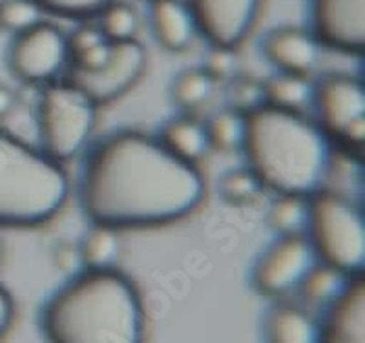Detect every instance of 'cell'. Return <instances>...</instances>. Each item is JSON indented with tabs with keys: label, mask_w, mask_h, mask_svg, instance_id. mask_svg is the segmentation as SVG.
<instances>
[{
	"label": "cell",
	"mask_w": 365,
	"mask_h": 343,
	"mask_svg": "<svg viewBox=\"0 0 365 343\" xmlns=\"http://www.w3.org/2000/svg\"><path fill=\"white\" fill-rule=\"evenodd\" d=\"M70 62L68 37L50 22L17 34L8 51L11 73L28 84H50Z\"/></svg>",
	"instance_id": "8"
},
{
	"label": "cell",
	"mask_w": 365,
	"mask_h": 343,
	"mask_svg": "<svg viewBox=\"0 0 365 343\" xmlns=\"http://www.w3.org/2000/svg\"><path fill=\"white\" fill-rule=\"evenodd\" d=\"M314 37L319 44L345 53L365 48V0H314Z\"/></svg>",
	"instance_id": "12"
},
{
	"label": "cell",
	"mask_w": 365,
	"mask_h": 343,
	"mask_svg": "<svg viewBox=\"0 0 365 343\" xmlns=\"http://www.w3.org/2000/svg\"><path fill=\"white\" fill-rule=\"evenodd\" d=\"M203 70L210 75L212 79L227 81L232 79L237 70V55L236 48L227 46H210L203 61Z\"/></svg>",
	"instance_id": "29"
},
{
	"label": "cell",
	"mask_w": 365,
	"mask_h": 343,
	"mask_svg": "<svg viewBox=\"0 0 365 343\" xmlns=\"http://www.w3.org/2000/svg\"><path fill=\"white\" fill-rule=\"evenodd\" d=\"M265 84V104L282 110L302 112L303 108L312 103L314 84L307 79V75L279 73Z\"/></svg>",
	"instance_id": "18"
},
{
	"label": "cell",
	"mask_w": 365,
	"mask_h": 343,
	"mask_svg": "<svg viewBox=\"0 0 365 343\" xmlns=\"http://www.w3.org/2000/svg\"><path fill=\"white\" fill-rule=\"evenodd\" d=\"M42 21V9L34 0H0V28L22 34Z\"/></svg>",
	"instance_id": "26"
},
{
	"label": "cell",
	"mask_w": 365,
	"mask_h": 343,
	"mask_svg": "<svg viewBox=\"0 0 365 343\" xmlns=\"http://www.w3.org/2000/svg\"><path fill=\"white\" fill-rule=\"evenodd\" d=\"M35 4L51 15L57 17H91V15H101L106 6L112 0H34Z\"/></svg>",
	"instance_id": "28"
},
{
	"label": "cell",
	"mask_w": 365,
	"mask_h": 343,
	"mask_svg": "<svg viewBox=\"0 0 365 343\" xmlns=\"http://www.w3.org/2000/svg\"><path fill=\"white\" fill-rule=\"evenodd\" d=\"M81 247L83 265L91 270L113 269L119 260V240L115 228L108 225L93 223L86 232Z\"/></svg>",
	"instance_id": "20"
},
{
	"label": "cell",
	"mask_w": 365,
	"mask_h": 343,
	"mask_svg": "<svg viewBox=\"0 0 365 343\" xmlns=\"http://www.w3.org/2000/svg\"><path fill=\"white\" fill-rule=\"evenodd\" d=\"M145 46L139 41L112 42L108 61L93 71H71L70 83L91 97V101L99 104L119 99L126 91L141 79L146 70Z\"/></svg>",
	"instance_id": "10"
},
{
	"label": "cell",
	"mask_w": 365,
	"mask_h": 343,
	"mask_svg": "<svg viewBox=\"0 0 365 343\" xmlns=\"http://www.w3.org/2000/svg\"><path fill=\"white\" fill-rule=\"evenodd\" d=\"M13 314H15V305H13L11 294L0 285V338L8 332L13 322Z\"/></svg>",
	"instance_id": "32"
},
{
	"label": "cell",
	"mask_w": 365,
	"mask_h": 343,
	"mask_svg": "<svg viewBox=\"0 0 365 343\" xmlns=\"http://www.w3.org/2000/svg\"><path fill=\"white\" fill-rule=\"evenodd\" d=\"M214 88L216 81L203 68H188L175 77L170 93L175 106L182 110H195L210 99Z\"/></svg>",
	"instance_id": "22"
},
{
	"label": "cell",
	"mask_w": 365,
	"mask_h": 343,
	"mask_svg": "<svg viewBox=\"0 0 365 343\" xmlns=\"http://www.w3.org/2000/svg\"><path fill=\"white\" fill-rule=\"evenodd\" d=\"M205 192L197 165L137 130L106 137L90 153L81 179V203L91 223L115 230L181 220L200 207Z\"/></svg>",
	"instance_id": "1"
},
{
	"label": "cell",
	"mask_w": 365,
	"mask_h": 343,
	"mask_svg": "<svg viewBox=\"0 0 365 343\" xmlns=\"http://www.w3.org/2000/svg\"><path fill=\"white\" fill-rule=\"evenodd\" d=\"M319 339L331 343L365 342V283L351 277L341 294L329 303L327 318L319 325Z\"/></svg>",
	"instance_id": "14"
},
{
	"label": "cell",
	"mask_w": 365,
	"mask_h": 343,
	"mask_svg": "<svg viewBox=\"0 0 365 343\" xmlns=\"http://www.w3.org/2000/svg\"><path fill=\"white\" fill-rule=\"evenodd\" d=\"M249 168L276 194L312 195L331 165V137L302 112L265 104L247 113Z\"/></svg>",
	"instance_id": "3"
},
{
	"label": "cell",
	"mask_w": 365,
	"mask_h": 343,
	"mask_svg": "<svg viewBox=\"0 0 365 343\" xmlns=\"http://www.w3.org/2000/svg\"><path fill=\"white\" fill-rule=\"evenodd\" d=\"M17 106V96L11 88L0 84V121L9 116L13 108Z\"/></svg>",
	"instance_id": "33"
},
{
	"label": "cell",
	"mask_w": 365,
	"mask_h": 343,
	"mask_svg": "<svg viewBox=\"0 0 365 343\" xmlns=\"http://www.w3.org/2000/svg\"><path fill=\"white\" fill-rule=\"evenodd\" d=\"M312 101L324 132L347 148L361 150L365 141L364 83L351 75H327L314 86Z\"/></svg>",
	"instance_id": "7"
},
{
	"label": "cell",
	"mask_w": 365,
	"mask_h": 343,
	"mask_svg": "<svg viewBox=\"0 0 365 343\" xmlns=\"http://www.w3.org/2000/svg\"><path fill=\"white\" fill-rule=\"evenodd\" d=\"M270 227L282 236L303 234L309 221V198L296 194H278L269 214Z\"/></svg>",
	"instance_id": "23"
},
{
	"label": "cell",
	"mask_w": 365,
	"mask_h": 343,
	"mask_svg": "<svg viewBox=\"0 0 365 343\" xmlns=\"http://www.w3.org/2000/svg\"><path fill=\"white\" fill-rule=\"evenodd\" d=\"M267 342L312 343L319 342V325L309 312L294 305L272 309L263 323Z\"/></svg>",
	"instance_id": "16"
},
{
	"label": "cell",
	"mask_w": 365,
	"mask_h": 343,
	"mask_svg": "<svg viewBox=\"0 0 365 343\" xmlns=\"http://www.w3.org/2000/svg\"><path fill=\"white\" fill-rule=\"evenodd\" d=\"M97 104L73 83L48 84L37 108L42 152L57 163L79 155L96 128Z\"/></svg>",
	"instance_id": "6"
},
{
	"label": "cell",
	"mask_w": 365,
	"mask_h": 343,
	"mask_svg": "<svg viewBox=\"0 0 365 343\" xmlns=\"http://www.w3.org/2000/svg\"><path fill=\"white\" fill-rule=\"evenodd\" d=\"M262 0H190L197 31L210 46L237 48L249 37Z\"/></svg>",
	"instance_id": "11"
},
{
	"label": "cell",
	"mask_w": 365,
	"mask_h": 343,
	"mask_svg": "<svg viewBox=\"0 0 365 343\" xmlns=\"http://www.w3.org/2000/svg\"><path fill=\"white\" fill-rule=\"evenodd\" d=\"M70 179L61 163L0 128V225L35 227L61 212Z\"/></svg>",
	"instance_id": "4"
},
{
	"label": "cell",
	"mask_w": 365,
	"mask_h": 343,
	"mask_svg": "<svg viewBox=\"0 0 365 343\" xmlns=\"http://www.w3.org/2000/svg\"><path fill=\"white\" fill-rule=\"evenodd\" d=\"M101 29L110 42H123L135 39L139 31V15L125 2H110L101 11Z\"/></svg>",
	"instance_id": "25"
},
{
	"label": "cell",
	"mask_w": 365,
	"mask_h": 343,
	"mask_svg": "<svg viewBox=\"0 0 365 343\" xmlns=\"http://www.w3.org/2000/svg\"><path fill=\"white\" fill-rule=\"evenodd\" d=\"M108 41L104 37L103 29L97 28V26L84 24L81 28H77L73 34L68 37V48H70V58L75 57V55L83 53L84 50L91 48V46L99 44V42Z\"/></svg>",
	"instance_id": "30"
},
{
	"label": "cell",
	"mask_w": 365,
	"mask_h": 343,
	"mask_svg": "<svg viewBox=\"0 0 365 343\" xmlns=\"http://www.w3.org/2000/svg\"><path fill=\"white\" fill-rule=\"evenodd\" d=\"M220 195L230 205H250L263 192V185L250 168H234L220 178Z\"/></svg>",
	"instance_id": "24"
},
{
	"label": "cell",
	"mask_w": 365,
	"mask_h": 343,
	"mask_svg": "<svg viewBox=\"0 0 365 343\" xmlns=\"http://www.w3.org/2000/svg\"><path fill=\"white\" fill-rule=\"evenodd\" d=\"M55 265L64 272H73V270L84 267L83 256H81V247L71 243H61L55 248Z\"/></svg>",
	"instance_id": "31"
},
{
	"label": "cell",
	"mask_w": 365,
	"mask_h": 343,
	"mask_svg": "<svg viewBox=\"0 0 365 343\" xmlns=\"http://www.w3.org/2000/svg\"><path fill=\"white\" fill-rule=\"evenodd\" d=\"M0 257H2V245H0Z\"/></svg>",
	"instance_id": "34"
},
{
	"label": "cell",
	"mask_w": 365,
	"mask_h": 343,
	"mask_svg": "<svg viewBox=\"0 0 365 343\" xmlns=\"http://www.w3.org/2000/svg\"><path fill=\"white\" fill-rule=\"evenodd\" d=\"M150 26L168 51H185L197 34L194 13L182 0H150Z\"/></svg>",
	"instance_id": "15"
},
{
	"label": "cell",
	"mask_w": 365,
	"mask_h": 343,
	"mask_svg": "<svg viewBox=\"0 0 365 343\" xmlns=\"http://www.w3.org/2000/svg\"><path fill=\"white\" fill-rule=\"evenodd\" d=\"M309 240L316 256L349 276L365 267V221L360 208L344 195L318 190L309 195Z\"/></svg>",
	"instance_id": "5"
},
{
	"label": "cell",
	"mask_w": 365,
	"mask_h": 343,
	"mask_svg": "<svg viewBox=\"0 0 365 343\" xmlns=\"http://www.w3.org/2000/svg\"><path fill=\"white\" fill-rule=\"evenodd\" d=\"M228 103V108H234L247 116L257 108L265 106V84L254 77H232Z\"/></svg>",
	"instance_id": "27"
},
{
	"label": "cell",
	"mask_w": 365,
	"mask_h": 343,
	"mask_svg": "<svg viewBox=\"0 0 365 343\" xmlns=\"http://www.w3.org/2000/svg\"><path fill=\"white\" fill-rule=\"evenodd\" d=\"M316 260L318 256L305 234L282 236L257 260L252 272L254 287L269 298L291 294L299 289Z\"/></svg>",
	"instance_id": "9"
},
{
	"label": "cell",
	"mask_w": 365,
	"mask_h": 343,
	"mask_svg": "<svg viewBox=\"0 0 365 343\" xmlns=\"http://www.w3.org/2000/svg\"><path fill=\"white\" fill-rule=\"evenodd\" d=\"M41 329L55 343H135L143 339L145 310L125 274L88 269L46 303Z\"/></svg>",
	"instance_id": "2"
},
{
	"label": "cell",
	"mask_w": 365,
	"mask_h": 343,
	"mask_svg": "<svg viewBox=\"0 0 365 343\" xmlns=\"http://www.w3.org/2000/svg\"><path fill=\"white\" fill-rule=\"evenodd\" d=\"M159 141L182 161L197 165L207 155L208 135L207 126L194 117H175L161 130Z\"/></svg>",
	"instance_id": "17"
},
{
	"label": "cell",
	"mask_w": 365,
	"mask_h": 343,
	"mask_svg": "<svg viewBox=\"0 0 365 343\" xmlns=\"http://www.w3.org/2000/svg\"><path fill=\"white\" fill-rule=\"evenodd\" d=\"M262 51L283 73L309 75L318 66L322 50L318 39L299 28H276L263 37Z\"/></svg>",
	"instance_id": "13"
},
{
	"label": "cell",
	"mask_w": 365,
	"mask_h": 343,
	"mask_svg": "<svg viewBox=\"0 0 365 343\" xmlns=\"http://www.w3.org/2000/svg\"><path fill=\"white\" fill-rule=\"evenodd\" d=\"M208 145L220 152H236L243 146L247 132V116L234 108H225L207 124Z\"/></svg>",
	"instance_id": "21"
},
{
	"label": "cell",
	"mask_w": 365,
	"mask_h": 343,
	"mask_svg": "<svg viewBox=\"0 0 365 343\" xmlns=\"http://www.w3.org/2000/svg\"><path fill=\"white\" fill-rule=\"evenodd\" d=\"M351 277L354 276H349L327 263L314 265L307 276L303 277L299 290L305 302L312 305H329L340 296Z\"/></svg>",
	"instance_id": "19"
}]
</instances>
